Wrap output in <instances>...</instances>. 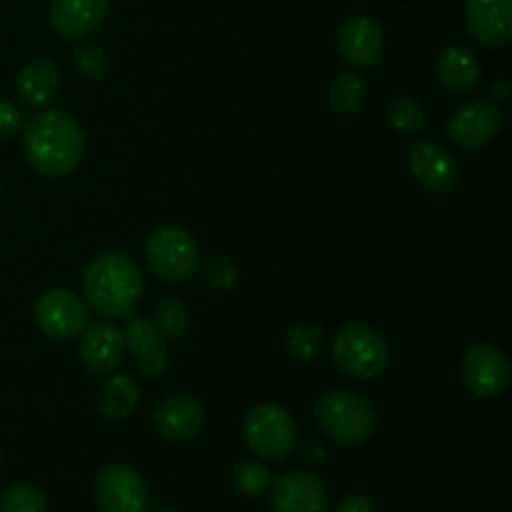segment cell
Wrapping results in <instances>:
<instances>
[{
    "label": "cell",
    "mask_w": 512,
    "mask_h": 512,
    "mask_svg": "<svg viewBox=\"0 0 512 512\" xmlns=\"http://www.w3.org/2000/svg\"><path fill=\"white\" fill-rule=\"evenodd\" d=\"M233 483L243 495L258 498V495H263L265 490H270L273 475H270L268 465L260 463V460H243V463L235 468Z\"/></svg>",
    "instance_id": "484cf974"
},
{
    "label": "cell",
    "mask_w": 512,
    "mask_h": 512,
    "mask_svg": "<svg viewBox=\"0 0 512 512\" xmlns=\"http://www.w3.org/2000/svg\"><path fill=\"white\" fill-rule=\"evenodd\" d=\"M60 90V70L53 60H33L18 75V95L30 108H45Z\"/></svg>",
    "instance_id": "ffe728a7"
},
{
    "label": "cell",
    "mask_w": 512,
    "mask_h": 512,
    "mask_svg": "<svg viewBox=\"0 0 512 512\" xmlns=\"http://www.w3.org/2000/svg\"><path fill=\"white\" fill-rule=\"evenodd\" d=\"M125 335V350L138 358L140 373L145 378H158L160 373H165L170 365L168 350H165V338L158 333V328L153 325L150 318H135L128 320L123 330Z\"/></svg>",
    "instance_id": "ac0fdd59"
},
{
    "label": "cell",
    "mask_w": 512,
    "mask_h": 512,
    "mask_svg": "<svg viewBox=\"0 0 512 512\" xmlns=\"http://www.w3.org/2000/svg\"><path fill=\"white\" fill-rule=\"evenodd\" d=\"M325 345V335L318 325H295L288 335V350L298 360L318 358Z\"/></svg>",
    "instance_id": "4316f807"
},
{
    "label": "cell",
    "mask_w": 512,
    "mask_h": 512,
    "mask_svg": "<svg viewBox=\"0 0 512 512\" xmlns=\"http://www.w3.org/2000/svg\"><path fill=\"white\" fill-rule=\"evenodd\" d=\"M0 460H3V458H0Z\"/></svg>",
    "instance_id": "e575fe53"
},
{
    "label": "cell",
    "mask_w": 512,
    "mask_h": 512,
    "mask_svg": "<svg viewBox=\"0 0 512 512\" xmlns=\"http://www.w3.org/2000/svg\"><path fill=\"white\" fill-rule=\"evenodd\" d=\"M143 270L130 255L103 253L85 268L83 293L90 308L108 320H123L133 315L143 298Z\"/></svg>",
    "instance_id": "7a4b0ae2"
},
{
    "label": "cell",
    "mask_w": 512,
    "mask_h": 512,
    "mask_svg": "<svg viewBox=\"0 0 512 512\" xmlns=\"http://www.w3.org/2000/svg\"><path fill=\"white\" fill-rule=\"evenodd\" d=\"M408 168L430 195H450L458 188V163L443 143L420 138L408 150Z\"/></svg>",
    "instance_id": "9c48e42d"
},
{
    "label": "cell",
    "mask_w": 512,
    "mask_h": 512,
    "mask_svg": "<svg viewBox=\"0 0 512 512\" xmlns=\"http://www.w3.org/2000/svg\"><path fill=\"white\" fill-rule=\"evenodd\" d=\"M270 485V503L275 512H328V493L315 475L293 470Z\"/></svg>",
    "instance_id": "9a60e30c"
},
{
    "label": "cell",
    "mask_w": 512,
    "mask_h": 512,
    "mask_svg": "<svg viewBox=\"0 0 512 512\" xmlns=\"http://www.w3.org/2000/svg\"><path fill=\"white\" fill-rule=\"evenodd\" d=\"M465 388L478 398H495L510 383V363L500 348L490 343H478L468 348L460 365Z\"/></svg>",
    "instance_id": "8fae6325"
},
{
    "label": "cell",
    "mask_w": 512,
    "mask_h": 512,
    "mask_svg": "<svg viewBox=\"0 0 512 512\" xmlns=\"http://www.w3.org/2000/svg\"><path fill=\"white\" fill-rule=\"evenodd\" d=\"M338 48L345 63H350L353 68H370L383 58V28L373 15H350L340 28Z\"/></svg>",
    "instance_id": "4fadbf2b"
},
{
    "label": "cell",
    "mask_w": 512,
    "mask_h": 512,
    "mask_svg": "<svg viewBox=\"0 0 512 512\" xmlns=\"http://www.w3.org/2000/svg\"><path fill=\"white\" fill-rule=\"evenodd\" d=\"M73 65L78 70L80 78L85 80H100L105 73H108V53H105L100 45L95 43H83L75 48L73 53Z\"/></svg>",
    "instance_id": "83f0119b"
},
{
    "label": "cell",
    "mask_w": 512,
    "mask_h": 512,
    "mask_svg": "<svg viewBox=\"0 0 512 512\" xmlns=\"http://www.w3.org/2000/svg\"><path fill=\"white\" fill-rule=\"evenodd\" d=\"M0 512H48V498L30 483L13 485L0 495Z\"/></svg>",
    "instance_id": "d4e9b609"
},
{
    "label": "cell",
    "mask_w": 512,
    "mask_h": 512,
    "mask_svg": "<svg viewBox=\"0 0 512 512\" xmlns=\"http://www.w3.org/2000/svg\"><path fill=\"white\" fill-rule=\"evenodd\" d=\"M0 195H3V183H0Z\"/></svg>",
    "instance_id": "836d02e7"
},
{
    "label": "cell",
    "mask_w": 512,
    "mask_h": 512,
    "mask_svg": "<svg viewBox=\"0 0 512 512\" xmlns=\"http://www.w3.org/2000/svg\"><path fill=\"white\" fill-rule=\"evenodd\" d=\"M23 128V113L10 100H0V140L13 138Z\"/></svg>",
    "instance_id": "f546056e"
},
{
    "label": "cell",
    "mask_w": 512,
    "mask_h": 512,
    "mask_svg": "<svg viewBox=\"0 0 512 512\" xmlns=\"http://www.w3.org/2000/svg\"><path fill=\"white\" fill-rule=\"evenodd\" d=\"M388 343L365 323H348L335 333L333 360L355 380H375L388 365Z\"/></svg>",
    "instance_id": "277c9868"
},
{
    "label": "cell",
    "mask_w": 512,
    "mask_h": 512,
    "mask_svg": "<svg viewBox=\"0 0 512 512\" xmlns=\"http://www.w3.org/2000/svg\"><path fill=\"white\" fill-rule=\"evenodd\" d=\"M108 15V0H53L48 10L50 25L65 40H78L100 28Z\"/></svg>",
    "instance_id": "e0dca14e"
},
{
    "label": "cell",
    "mask_w": 512,
    "mask_h": 512,
    "mask_svg": "<svg viewBox=\"0 0 512 512\" xmlns=\"http://www.w3.org/2000/svg\"><path fill=\"white\" fill-rule=\"evenodd\" d=\"M140 405V388L130 375H113L100 388L95 408L105 420H123Z\"/></svg>",
    "instance_id": "44dd1931"
},
{
    "label": "cell",
    "mask_w": 512,
    "mask_h": 512,
    "mask_svg": "<svg viewBox=\"0 0 512 512\" xmlns=\"http://www.w3.org/2000/svg\"><path fill=\"white\" fill-rule=\"evenodd\" d=\"M243 433L248 448L258 458L273 460V463L288 458L295 448V440H298L293 415L273 403L255 405L245 418Z\"/></svg>",
    "instance_id": "8992f818"
},
{
    "label": "cell",
    "mask_w": 512,
    "mask_h": 512,
    "mask_svg": "<svg viewBox=\"0 0 512 512\" xmlns=\"http://www.w3.org/2000/svg\"><path fill=\"white\" fill-rule=\"evenodd\" d=\"M385 118L398 133H423L428 128V113L413 95H395L385 108Z\"/></svg>",
    "instance_id": "7402d4cb"
},
{
    "label": "cell",
    "mask_w": 512,
    "mask_h": 512,
    "mask_svg": "<svg viewBox=\"0 0 512 512\" xmlns=\"http://www.w3.org/2000/svg\"><path fill=\"white\" fill-rule=\"evenodd\" d=\"M35 323L45 335L55 340L78 338L90 323L88 305L65 288H53L38 298L33 308Z\"/></svg>",
    "instance_id": "52a82bcc"
},
{
    "label": "cell",
    "mask_w": 512,
    "mask_h": 512,
    "mask_svg": "<svg viewBox=\"0 0 512 512\" xmlns=\"http://www.w3.org/2000/svg\"><path fill=\"white\" fill-rule=\"evenodd\" d=\"M465 25L478 43L503 48L512 38V0H465Z\"/></svg>",
    "instance_id": "5bb4252c"
},
{
    "label": "cell",
    "mask_w": 512,
    "mask_h": 512,
    "mask_svg": "<svg viewBox=\"0 0 512 512\" xmlns=\"http://www.w3.org/2000/svg\"><path fill=\"white\" fill-rule=\"evenodd\" d=\"M95 503L100 512H148V488L135 468L110 463L95 478Z\"/></svg>",
    "instance_id": "ba28073f"
},
{
    "label": "cell",
    "mask_w": 512,
    "mask_h": 512,
    "mask_svg": "<svg viewBox=\"0 0 512 512\" xmlns=\"http://www.w3.org/2000/svg\"><path fill=\"white\" fill-rule=\"evenodd\" d=\"M78 358L90 375H113L125 358V335L110 320L88 323L80 333Z\"/></svg>",
    "instance_id": "7c38bea8"
},
{
    "label": "cell",
    "mask_w": 512,
    "mask_h": 512,
    "mask_svg": "<svg viewBox=\"0 0 512 512\" xmlns=\"http://www.w3.org/2000/svg\"><path fill=\"white\" fill-rule=\"evenodd\" d=\"M23 150L35 173L53 180L65 178L83 160V128L68 110L45 108L23 125Z\"/></svg>",
    "instance_id": "6da1fadb"
},
{
    "label": "cell",
    "mask_w": 512,
    "mask_h": 512,
    "mask_svg": "<svg viewBox=\"0 0 512 512\" xmlns=\"http://www.w3.org/2000/svg\"><path fill=\"white\" fill-rule=\"evenodd\" d=\"M153 325L165 340H178L188 333L190 328V313L188 305L178 298H165L155 305Z\"/></svg>",
    "instance_id": "603a6c76"
},
{
    "label": "cell",
    "mask_w": 512,
    "mask_h": 512,
    "mask_svg": "<svg viewBox=\"0 0 512 512\" xmlns=\"http://www.w3.org/2000/svg\"><path fill=\"white\" fill-rule=\"evenodd\" d=\"M333 512H378L375 510V503L363 493L345 495L338 505H335Z\"/></svg>",
    "instance_id": "4dcf8cb0"
},
{
    "label": "cell",
    "mask_w": 512,
    "mask_h": 512,
    "mask_svg": "<svg viewBox=\"0 0 512 512\" xmlns=\"http://www.w3.org/2000/svg\"><path fill=\"white\" fill-rule=\"evenodd\" d=\"M365 95H368V85H365L363 75L358 73H343L338 75V80L330 88V105H333L338 113L350 115L363 105Z\"/></svg>",
    "instance_id": "cb8c5ba5"
},
{
    "label": "cell",
    "mask_w": 512,
    "mask_h": 512,
    "mask_svg": "<svg viewBox=\"0 0 512 512\" xmlns=\"http://www.w3.org/2000/svg\"><path fill=\"white\" fill-rule=\"evenodd\" d=\"M318 425L333 443L338 445H363L373 438L375 410L363 395L338 390V393L323 395L318 403Z\"/></svg>",
    "instance_id": "3957f363"
},
{
    "label": "cell",
    "mask_w": 512,
    "mask_h": 512,
    "mask_svg": "<svg viewBox=\"0 0 512 512\" xmlns=\"http://www.w3.org/2000/svg\"><path fill=\"white\" fill-rule=\"evenodd\" d=\"M445 130L460 148H485L503 130V113L493 100H473L453 110Z\"/></svg>",
    "instance_id": "30bf717a"
},
{
    "label": "cell",
    "mask_w": 512,
    "mask_h": 512,
    "mask_svg": "<svg viewBox=\"0 0 512 512\" xmlns=\"http://www.w3.org/2000/svg\"><path fill=\"white\" fill-rule=\"evenodd\" d=\"M150 512H175V510H168V508H155V510H150Z\"/></svg>",
    "instance_id": "d6a6232c"
},
{
    "label": "cell",
    "mask_w": 512,
    "mask_h": 512,
    "mask_svg": "<svg viewBox=\"0 0 512 512\" xmlns=\"http://www.w3.org/2000/svg\"><path fill=\"white\" fill-rule=\"evenodd\" d=\"M438 83L453 95H468L480 80V63L465 45H448L435 63Z\"/></svg>",
    "instance_id": "d6986e66"
},
{
    "label": "cell",
    "mask_w": 512,
    "mask_h": 512,
    "mask_svg": "<svg viewBox=\"0 0 512 512\" xmlns=\"http://www.w3.org/2000/svg\"><path fill=\"white\" fill-rule=\"evenodd\" d=\"M153 425L165 440H193L205 428V408L190 395H170L153 410Z\"/></svg>",
    "instance_id": "2e32d148"
},
{
    "label": "cell",
    "mask_w": 512,
    "mask_h": 512,
    "mask_svg": "<svg viewBox=\"0 0 512 512\" xmlns=\"http://www.w3.org/2000/svg\"><path fill=\"white\" fill-rule=\"evenodd\" d=\"M490 93H493V103H503V100L510 98V80L508 78H500L495 80L493 88H490Z\"/></svg>",
    "instance_id": "1f68e13d"
},
{
    "label": "cell",
    "mask_w": 512,
    "mask_h": 512,
    "mask_svg": "<svg viewBox=\"0 0 512 512\" xmlns=\"http://www.w3.org/2000/svg\"><path fill=\"white\" fill-rule=\"evenodd\" d=\"M145 258L150 270L165 283H183L198 270L200 250L193 235L175 225L153 230L145 240Z\"/></svg>",
    "instance_id": "5b68a950"
},
{
    "label": "cell",
    "mask_w": 512,
    "mask_h": 512,
    "mask_svg": "<svg viewBox=\"0 0 512 512\" xmlns=\"http://www.w3.org/2000/svg\"><path fill=\"white\" fill-rule=\"evenodd\" d=\"M200 275H203V283L215 293L233 288L235 280H238V270H235L233 260L225 258V255H213L210 260H205Z\"/></svg>",
    "instance_id": "f1b7e54d"
}]
</instances>
